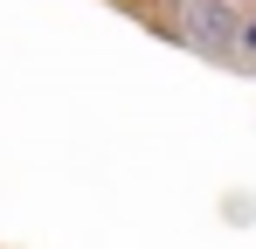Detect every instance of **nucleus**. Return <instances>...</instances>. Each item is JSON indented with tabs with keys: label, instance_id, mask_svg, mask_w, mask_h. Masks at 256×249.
<instances>
[]
</instances>
